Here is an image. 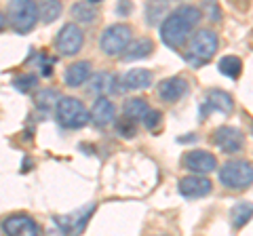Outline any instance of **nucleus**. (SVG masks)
I'll return each mask as SVG.
<instances>
[{
  "instance_id": "nucleus-1",
  "label": "nucleus",
  "mask_w": 253,
  "mask_h": 236,
  "mask_svg": "<svg viewBox=\"0 0 253 236\" xmlns=\"http://www.w3.org/2000/svg\"><path fill=\"white\" fill-rule=\"evenodd\" d=\"M203 19L201 9L194 4H181L173 13H169L165 21L161 23V40L169 49H179L188 42L194 26Z\"/></svg>"
},
{
  "instance_id": "nucleus-2",
  "label": "nucleus",
  "mask_w": 253,
  "mask_h": 236,
  "mask_svg": "<svg viewBox=\"0 0 253 236\" xmlns=\"http://www.w3.org/2000/svg\"><path fill=\"white\" fill-rule=\"evenodd\" d=\"M217 46H219V38L217 34L213 32L211 28H203L199 30L192 40H190V49L186 55V61L188 64H194V66H203L217 53Z\"/></svg>"
},
{
  "instance_id": "nucleus-3",
  "label": "nucleus",
  "mask_w": 253,
  "mask_h": 236,
  "mask_svg": "<svg viewBox=\"0 0 253 236\" xmlns=\"http://www.w3.org/2000/svg\"><path fill=\"white\" fill-rule=\"evenodd\" d=\"M6 23L17 34H28L38 23V4L32 0H13L6 9Z\"/></svg>"
},
{
  "instance_id": "nucleus-4",
  "label": "nucleus",
  "mask_w": 253,
  "mask_h": 236,
  "mask_svg": "<svg viewBox=\"0 0 253 236\" xmlns=\"http://www.w3.org/2000/svg\"><path fill=\"white\" fill-rule=\"evenodd\" d=\"M219 182L221 186L230 188V190H247L253 182V169L249 160L236 158V160H228L224 167L219 169Z\"/></svg>"
},
{
  "instance_id": "nucleus-5",
  "label": "nucleus",
  "mask_w": 253,
  "mask_h": 236,
  "mask_svg": "<svg viewBox=\"0 0 253 236\" xmlns=\"http://www.w3.org/2000/svg\"><path fill=\"white\" fill-rule=\"evenodd\" d=\"M57 120L66 129H83L91 122L84 104L81 99L70 97V95L59 97L57 101Z\"/></svg>"
},
{
  "instance_id": "nucleus-6",
  "label": "nucleus",
  "mask_w": 253,
  "mask_h": 236,
  "mask_svg": "<svg viewBox=\"0 0 253 236\" xmlns=\"http://www.w3.org/2000/svg\"><path fill=\"white\" fill-rule=\"evenodd\" d=\"M131 36H133V32L126 23H112V26H108L104 32H101L99 49L106 55H110V57L121 55L126 46L131 44Z\"/></svg>"
},
{
  "instance_id": "nucleus-7",
  "label": "nucleus",
  "mask_w": 253,
  "mask_h": 236,
  "mask_svg": "<svg viewBox=\"0 0 253 236\" xmlns=\"http://www.w3.org/2000/svg\"><path fill=\"white\" fill-rule=\"evenodd\" d=\"M83 44H84V34L76 23H66L57 32V36H55V46H57V51L61 55H66V57L76 55L83 49Z\"/></svg>"
},
{
  "instance_id": "nucleus-8",
  "label": "nucleus",
  "mask_w": 253,
  "mask_h": 236,
  "mask_svg": "<svg viewBox=\"0 0 253 236\" xmlns=\"http://www.w3.org/2000/svg\"><path fill=\"white\" fill-rule=\"evenodd\" d=\"M97 204L95 202H89L86 207H83L78 213H70V215H61V217H55V224L57 228H61L63 234H70V236H76L81 234L84 228H86V222L91 219V215L95 213Z\"/></svg>"
},
{
  "instance_id": "nucleus-9",
  "label": "nucleus",
  "mask_w": 253,
  "mask_h": 236,
  "mask_svg": "<svg viewBox=\"0 0 253 236\" xmlns=\"http://www.w3.org/2000/svg\"><path fill=\"white\" fill-rule=\"evenodd\" d=\"M184 167L192 171V175H207V173L217 169V158L207 150H190L184 154Z\"/></svg>"
},
{
  "instance_id": "nucleus-10",
  "label": "nucleus",
  "mask_w": 253,
  "mask_h": 236,
  "mask_svg": "<svg viewBox=\"0 0 253 236\" xmlns=\"http://www.w3.org/2000/svg\"><path fill=\"white\" fill-rule=\"evenodd\" d=\"M213 141H215V146L219 148L221 152L234 154V152L243 150L245 137H243V133L236 127H228V124H224V127L215 129V133H213Z\"/></svg>"
},
{
  "instance_id": "nucleus-11",
  "label": "nucleus",
  "mask_w": 253,
  "mask_h": 236,
  "mask_svg": "<svg viewBox=\"0 0 253 236\" xmlns=\"http://www.w3.org/2000/svg\"><path fill=\"white\" fill-rule=\"evenodd\" d=\"M2 230L6 236H38L36 222L26 213L9 215L2 222Z\"/></svg>"
},
{
  "instance_id": "nucleus-12",
  "label": "nucleus",
  "mask_w": 253,
  "mask_h": 236,
  "mask_svg": "<svg viewBox=\"0 0 253 236\" xmlns=\"http://www.w3.org/2000/svg\"><path fill=\"white\" fill-rule=\"evenodd\" d=\"M177 190L181 196H186V198H203V196H207L213 190V184L207 177L188 175V177H181L177 182Z\"/></svg>"
},
{
  "instance_id": "nucleus-13",
  "label": "nucleus",
  "mask_w": 253,
  "mask_h": 236,
  "mask_svg": "<svg viewBox=\"0 0 253 236\" xmlns=\"http://www.w3.org/2000/svg\"><path fill=\"white\" fill-rule=\"evenodd\" d=\"M188 89H190V82L184 76H171V78H165V80L158 84V97L163 101L173 104V101H179L184 97Z\"/></svg>"
},
{
  "instance_id": "nucleus-14",
  "label": "nucleus",
  "mask_w": 253,
  "mask_h": 236,
  "mask_svg": "<svg viewBox=\"0 0 253 236\" xmlns=\"http://www.w3.org/2000/svg\"><path fill=\"white\" fill-rule=\"evenodd\" d=\"M205 112H224V114H230L234 110V101L232 97L228 95L226 91H219V89H211L207 91L205 95Z\"/></svg>"
},
{
  "instance_id": "nucleus-15",
  "label": "nucleus",
  "mask_w": 253,
  "mask_h": 236,
  "mask_svg": "<svg viewBox=\"0 0 253 236\" xmlns=\"http://www.w3.org/2000/svg\"><path fill=\"white\" fill-rule=\"evenodd\" d=\"M114 114H116V108L112 101L108 97H97L93 104L91 114H89V120H93L95 127H106V124L114 120Z\"/></svg>"
},
{
  "instance_id": "nucleus-16",
  "label": "nucleus",
  "mask_w": 253,
  "mask_h": 236,
  "mask_svg": "<svg viewBox=\"0 0 253 236\" xmlns=\"http://www.w3.org/2000/svg\"><path fill=\"white\" fill-rule=\"evenodd\" d=\"M91 72H93L91 61H76V64L68 66L66 74H63V82H66L68 86H72V89H76V86H81V84H84L86 80H89Z\"/></svg>"
},
{
  "instance_id": "nucleus-17",
  "label": "nucleus",
  "mask_w": 253,
  "mask_h": 236,
  "mask_svg": "<svg viewBox=\"0 0 253 236\" xmlns=\"http://www.w3.org/2000/svg\"><path fill=\"white\" fill-rule=\"evenodd\" d=\"M152 51H154V40H152V38H148V36L137 38L135 42H131V44L123 51V53H125V55H123V61L144 59V57H148V55H152Z\"/></svg>"
},
{
  "instance_id": "nucleus-18",
  "label": "nucleus",
  "mask_w": 253,
  "mask_h": 236,
  "mask_svg": "<svg viewBox=\"0 0 253 236\" xmlns=\"http://www.w3.org/2000/svg\"><path fill=\"white\" fill-rule=\"evenodd\" d=\"M152 72L146 68H133L129 70V72L125 74L123 78V82L126 89H131V91H139V89H148L150 84H152Z\"/></svg>"
},
{
  "instance_id": "nucleus-19",
  "label": "nucleus",
  "mask_w": 253,
  "mask_h": 236,
  "mask_svg": "<svg viewBox=\"0 0 253 236\" xmlns=\"http://www.w3.org/2000/svg\"><path fill=\"white\" fill-rule=\"evenodd\" d=\"M114 82H116V76H114V74L99 72V74H95L91 80H89V93H91V95L106 97V93L112 91Z\"/></svg>"
},
{
  "instance_id": "nucleus-20",
  "label": "nucleus",
  "mask_w": 253,
  "mask_h": 236,
  "mask_svg": "<svg viewBox=\"0 0 253 236\" xmlns=\"http://www.w3.org/2000/svg\"><path fill=\"white\" fill-rule=\"evenodd\" d=\"M148 101L141 99V97H133V99H126V104L123 106V112H125V118L131 122L135 120H144V116L148 114Z\"/></svg>"
},
{
  "instance_id": "nucleus-21",
  "label": "nucleus",
  "mask_w": 253,
  "mask_h": 236,
  "mask_svg": "<svg viewBox=\"0 0 253 236\" xmlns=\"http://www.w3.org/2000/svg\"><path fill=\"white\" fill-rule=\"evenodd\" d=\"M97 6H99V0H95V2H91V0H86V2H76L72 6V15L81 23H93L99 15Z\"/></svg>"
},
{
  "instance_id": "nucleus-22",
  "label": "nucleus",
  "mask_w": 253,
  "mask_h": 236,
  "mask_svg": "<svg viewBox=\"0 0 253 236\" xmlns=\"http://www.w3.org/2000/svg\"><path fill=\"white\" fill-rule=\"evenodd\" d=\"M217 70L224 76L228 78H232V80H236V78L241 76L243 72V61L236 57V55H226V57H221L219 59V64H217Z\"/></svg>"
},
{
  "instance_id": "nucleus-23",
  "label": "nucleus",
  "mask_w": 253,
  "mask_h": 236,
  "mask_svg": "<svg viewBox=\"0 0 253 236\" xmlns=\"http://www.w3.org/2000/svg\"><path fill=\"white\" fill-rule=\"evenodd\" d=\"M61 13V2L57 0H46V2L38 4V19H42L44 23H53Z\"/></svg>"
},
{
  "instance_id": "nucleus-24",
  "label": "nucleus",
  "mask_w": 253,
  "mask_h": 236,
  "mask_svg": "<svg viewBox=\"0 0 253 236\" xmlns=\"http://www.w3.org/2000/svg\"><path fill=\"white\" fill-rule=\"evenodd\" d=\"M251 219V202H236L232 209V224L234 228H243L245 224H249Z\"/></svg>"
},
{
  "instance_id": "nucleus-25",
  "label": "nucleus",
  "mask_w": 253,
  "mask_h": 236,
  "mask_svg": "<svg viewBox=\"0 0 253 236\" xmlns=\"http://www.w3.org/2000/svg\"><path fill=\"white\" fill-rule=\"evenodd\" d=\"M13 86H15V89H17L19 93H28V91L34 89V86H38V76L32 74V72L19 74L17 78H13Z\"/></svg>"
},
{
  "instance_id": "nucleus-26",
  "label": "nucleus",
  "mask_w": 253,
  "mask_h": 236,
  "mask_svg": "<svg viewBox=\"0 0 253 236\" xmlns=\"http://www.w3.org/2000/svg\"><path fill=\"white\" fill-rule=\"evenodd\" d=\"M57 101H59V93L55 89H42L41 93H36V97H34V104L38 108H49L53 104H57Z\"/></svg>"
},
{
  "instance_id": "nucleus-27",
  "label": "nucleus",
  "mask_w": 253,
  "mask_h": 236,
  "mask_svg": "<svg viewBox=\"0 0 253 236\" xmlns=\"http://www.w3.org/2000/svg\"><path fill=\"white\" fill-rule=\"evenodd\" d=\"M116 131H118V135L125 137V139H133L137 135V129H135V122H131V120H121V122H116Z\"/></svg>"
},
{
  "instance_id": "nucleus-28",
  "label": "nucleus",
  "mask_w": 253,
  "mask_h": 236,
  "mask_svg": "<svg viewBox=\"0 0 253 236\" xmlns=\"http://www.w3.org/2000/svg\"><path fill=\"white\" fill-rule=\"evenodd\" d=\"M165 9H167V2H163V4H158V2H150V4H146L148 23H156L158 19H161V15L165 13Z\"/></svg>"
},
{
  "instance_id": "nucleus-29",
  "label": "nucleus",
  "mask_w": 253,
  "mask_h": 236,
  "mask_svg": "<svg viewBox=\"0 0 253 236\" xmlns=\"http://www.w3.org/2000/svg\"><path fill=\"white\" fill-rule=\"evenodd\" d=\"M161 120H163V114L158 112V110H148V114L144 116V127L154 131L158 124H161Z\"/></svg>"
},
{
  "instance_id": "nucleus-30",
  "label": "nucleus",
  "mask_w": 253,
  "mask_h": 236,
  "mask_svg": "<svg viewBox=\"0 0 253 236\" xmlns=\"http://www.w3.org/2000/svg\"><path fill=\"white\" fill-rule=\"evenodd\" d=\"M203 9L207 11L209 17H213V21H221V11L215 2H203Z\"/></svg>"
},
{
  "instance_id": "nucleus-31",
  "label": "nucleus",
  "mask_w": 253,
  "mask_h": 236,
  "mask_svg": "<svg viewBox=\"0 0 253 236\" xmlns=\"http://www.w3.org/2000/svg\"><path fill=\"white\" fill-rule=\"evenodd\" d=\"M4 30H6V15L0 11V32H4Z\"/></svg>"
},
{
  "instance_id": "nucleus-32",
  "label": "nucleus",
  "mask_w": 253,
  "mask_h": 236,
  "mask_svg": "<svg viewBox=\"0 0 253 236\" xmlns=\"http://www.w3.org/2000/svg\"><path fill=\"white\" fill-rule=\"evenodd\" d=\"M161 236H169V234H161Z\"/></svg>"
}]
</instances>
